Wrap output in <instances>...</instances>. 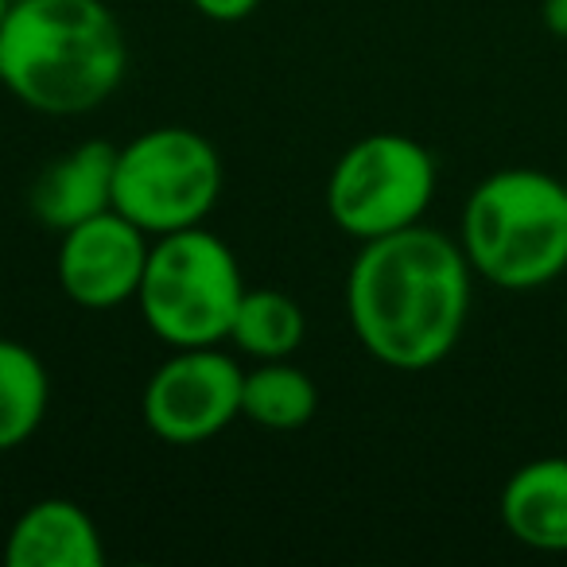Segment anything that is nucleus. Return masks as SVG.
Masks as SVG:
<instances>
[{
    "label": "nucleus",
    "instance_id": "14",
    "mask_svg": "<svg viewBox=\"0 0 567 567\" xmlns=\"http://www.w3.org/2000/svg\"><path fill=\"white\" fill-rule=\"evenodd\" d=\"M51 381L40 354L24 342L0 339V451H17L48 416Z\"/></svg>",
    "mask_w": 567,
    "mask_h": 567
},
{
    "label": "nucleus",
    "instance_id": "8",
    "mask_svg": "<svg viewBox=\"0 0 567 567\" xmlns=\"http://www.w3.org/2000/svg\"><path fill=\"white\" fill-rule=\"evenodd\" d=\"M152 237L121 210H105L59 234V284L79 308L110 311L136 300Z\"/></svg>",
    "mask_w": 567,
    "mask_h": 567
},
{
    "label": "nucleus",
    "instance_id": "12",
    "mask_svg": "<svg viewBox=\"0 0 567 567\" xmlns=\"http://www.w3.org/2000/svg\"><path fill=\"white\" fill-rule=\"evenodd\" d=\"M319 409V389L308 370L288 358L260 362L241 381V416L268 432H296Z\"/></svg>",
    "mask_w": 567,
    "mask_h": 567
},
{
    "label": "nucleus",
    "instance_id": "17",
    "mask_svg": "<svg viewBox=\"0 0 567 567\" xmlns=\"http://www.w3.org/2000/svg\"><path fill=\"white\" fill-rule=\"evenodd\" d=\"M12 4H17V0H0V28H4V20H9Z\"/></svg>",
    "mask_w": 567,
    "mask_h": 567
},
{
    "label": "nucleus",
    "instance_id": "4",
    "mask_svg": "<svg viewBox=\"0 0 567 567\" xmlns=\"http://www.w3.org/2000/svg\"><path fill=\"white\" fill-rule=\"evenodd\" d=\"M245 276L234 249L206 226L152 237L136 303L159 342L175 350L218 347L229 339Z\"/></svg>",
    "mask_w": 567,
    "mask_h": 567
},
{
    "label": "nucleus",
    "instance_id": "1",
    "mask_svg": "<svg viewBox=\"0 0 567 567\" xmlns=\"http://www.w3.org/2000/svg\"><path fill=\"white\" fill-rule=\"evenodd\" d=\"M463 245L416 226L362 241L347 276V316L370 358L401 373L440 365L463 339L474 296Z\"/></svg>",
    "mask_w": 567,
    "mask_h": 567
},
{
    "label": "nucleus",
    "instance_id": "15",
    "mask_svg": "<svg viewBox=\"0 0 567 567\" xmlns=\"http://www.w3.org/2000/svg\"><path fill=\"white\" fill-rule=\"evenodd\" d=\"M198 9V17L214 20V24H237V20L252 17L260 0H190Z\"/></svg>",
    "mask_w": 567,
    "mask_h": 567
},
{
    "label": "nucleus",
    "instance_id": "13",
    "mask_svg": "<svg viewBox=\"0 0 567 567\" xmlns=\"http://www.w3.org/2000/svg\"><path fill=\"white\" fill-rule=\"evenodd\" d=\"M303 339H308V319L292 296L276 288H245L226 342H234L241 354L257 362H276V358H292Z\"/></svg>",
    "mask_w": 567,
    "mask_h": 567
},
{
    "label": "nucleus",
    "instance_id": "11",
    "mask_svg": "<svg viewBox=\"0 0 567 567\" xmlns=\"http://www.w3.org/2000/svg\"><path fill=\"white\" fill-rule=\"evenodd\" d=\"M502 525L533 551H567V458L544 455L517 466L502 486Z\"/></svg>",
    "mask_w": 567,
    "mask_h": 567
},
{
    "label": "nucleus",
    "instance_id": "2",
    "mask_svg": "<svg viewBox=\"0 0 567 567\" xmlns=\"http://www.w3.org/2000/svg\"><path fill=\"white\" fill-rule=\"evenodd\" d=\"M125 66V32L102 0H17L0 28V86L48 117L110 102Z\"/></svg>",
    "mask_w": 567,
    "mask_h": 567
},
{
    "label": "nucleus",
    "instance_id": "16",
    "mask_svg": "<svg viewBox=\"0 0 567 567\" xmlns=\"http://www.w3.org/2000/svg\"><path fill=\"white\" fill-rule=\"evenodd\" d=\"M540 20L556 40H567V0H544Z\"/></svg>",
    "mask_w": 567,
    "mask_h": 567
},
{
    "label": "nucleus",
    "instance_id": "5",
    "mask_svg": "<svg viewBox=\"0 0 567 567\" xmlns=\"http://www.w3.org/2000/svg\"><path fill=\"white\" fill-rule=\"evenodd\" d=\"M221 195L218 148L203 133L183 125L148 128L117 148L113 210L164 237L175 229L203 226Z\"/></svg>",
    "mask_w": 567,
    "mask_h": 567
},
{
    "label": "nucleus",
    "instance_id": "9",
    "mask_svg": "<svg viewBox=\"0 0 567 567\" xmlns=\"http://www.w3.org/2000/svg\"><path fill=\"white\" fill-rule=\"evenodd\" d=\"M117 148L110 141H86L51 159L28 187V210L51 234H66L94 214L113 210Z\"/></svg>",
    "mask_w": 567,
    "mask_h": 567
},
{
    "label": "nucleus",
    "instance_id": "6",
    "mask_svg": "<svg viewBox=\"0 0 567 567\" xmlns=\"http://www.w3.org/2000/svg\"><path fill=\"white\" fill-rule=\"evenodd\" d=\"M435 156L404 133H370L350 144L327 179V214L358 241L424 221L435 198Z\"/></svg>",
    "mask_w": 567,
    "mask_h": 567
},
{
    "label": "nucleus",
    "instance_id": "3",
    "mask_svg": "<svg viewBox=\"0 0 567 567\" xmlns=\"http://www.w3.org/2000/svg\"><path fill=\"white\" fill-rule=\"evenodd\" d=\"M474 276L536 292L567 272V190L540 167H502L466 195L458 229Z\"/></svg>",
    "mask_w": 567,
    "mask_h": 567
},
{
    "label": "nucleus",
    "instance_id": "7",
    "mask_svg": "<svg viewBox=\"0 0 567 567\" xmlns=\"http://www.w3.org/2000/svg\"><path fill=\"white\" fill-rule=\"evenodd\" d=\"M245 370L214 347L175 350L144 385V424L175 447L214 440L241 416Z\"/></svg>",
    "mask_w": 567,
    "mask_h": 567
},
{
    "label": "nucleus",
    "instance_id": "10",
    "mask_svg": "<svg viewBox=\"0 0 567 567\" xmlns=\"http://www.w3.org/2000/svg\"><path fill=\"white\" fill-rule=\"evenodd\" d=\"M9 567H102L105 544L94 517L71 497H43L17 517L4 544Z\"/></svg>",
    "mask_w": 567,
    "mask_h": 567
},
{
    "label": "nucleus",
    "instance_id": "18",
    "mask_svg": "<svg viewBox=\"0 0 567 567\" xmlns=\"http://www.w3.org/2000/svg\"><path fill=\"white\" fill-rule=\"evenodd\" d=\"M564 190H567V175H564Z\"/></svg>",
    "mask_w": 567,
    "mask_h": 567
}]
</instances>
